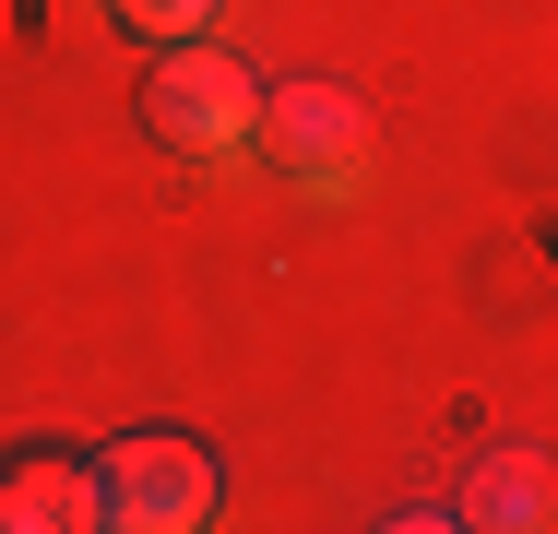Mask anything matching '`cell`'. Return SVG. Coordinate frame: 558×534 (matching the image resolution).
Instances as JSON below:
<instances>
[{
    "instance_id": "cell-1",
    "label": "cell",
    "mask_w": 558,
    "mask_h": 534,
    "mask_svg": "<svg viewBox=\"0 0 558 534\" xmlns=\"http://www.w3.org/2000/svg\"><path fill=\"white\" fill-rule=\"evenodd\" d=\"M143 131L167 143V155H226V143H250V119H262V84L203 48V36H179V48H155V72H143Z\"/></svg>"
},
{
    "instance_id": "cell-2",
    "label": "cell",
    "mask_w": 558,
    "mask_h": 534,
    "mask_svg": "<svg viewBox=\"0 0 558 534\" xmlns=\"http://www.w3.org/2000/svg\"><path fill=\"white\" fill-rule=\"evenodd\" d=\"M215 499H226V475L203 439H108L96 451V523H119V534H191V523H215Z\"/></svg>"
},
{
    "instance_id": "cell-3",
    "label": "cell",
    "mask_w": 558,
    "mask_h": 534,
    "mask_svg": "<svg viewBox=\"0 0 558 534\" xmlns=\"http://www.w3.org/2000/svg\"><path fill=\"white\" fill-rule=\"evenodd\" d=\"M250 131L274 143L286 179H356V155H368V107L344 96V84H274Z\"/></svg>"
},
{
    "instance_id": "cell-4",
    "label": "cell",
    "mask_w": 558,
    "mask_h": 534,
    "mask_svg": "<svg viewBox=\"0 0 558 534\" xmlns=\"http://www.w3.org/2000/svg\"><path fill=\"white\" fill-rule=\"evenodd\" d=\"M72 523H96V463H72V451L0 463V534H72Z\"/></svg>"
},
{
    "instance_id": "cell-5",
    "label": "cell",
    "mask_w": 558,
    "mask_h": 534,
    "mask_svg": "<svg viewBox=\"0 0 558 534\" xmlns=\"http://www.w3.org/2000/svg\"><path fill=\"white\" fill-rule=\"evenodd\" d=\"M463 523H487V534L547 523V463H535V451H487V463H475V499H463Z\"/></svg>"
},
{
    "instance_id": "cell-6",
    "label": "cell",
    "mask_w": 558,
    "mask_h": 534,
    "mask_svg": "<svg viewBox=\"0 0 558 534\" xmlns=\"http://www.w3.org/2000/svg\"><path fill=\"white\" fill-rule=\"evenodd\" d=\"M119 24H131V36H167V48H179V36H203V24H215V0H119Z\"/></svg>"
}]
</instances>
